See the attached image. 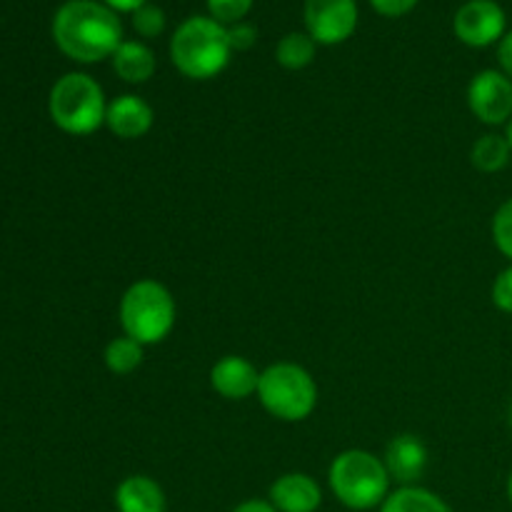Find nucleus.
Returning <instances> with one entry per match:
<instances>
[{"label": "nucleus", "mask_w": 512, "mask_h": 512, "mask_svg": "<svg viewBox=\"0 0 512 512\" xmlns=\"http://www.w3.org/2000/svg\"><path fill=\"white\" fill-rule=\"evenodd\" d=\"M53 38L68 58L100 63L113 58L123 43V25L115 10L98 0H68L53 18Z\"/></svg>", "instance_id": "nucleus-1"}, {"label": "nucleus", "mask_w": 512, "mask_h": 512, "mask_svg": "<svg viewBox=\"0 0 512 512\" xmlns=\"http://www.w3.org/2000/svg\"><path fill=\"white\" fill-rule=\"evenodd\" d=\"M230 55L228 28L210 15H193L170 38V60L185 78H215L230 63Z\"/></svg>", "instance_id": "nucleus-2"}, {"label": "nucleus", "mask_w": 512, "mask_h": 512, "mask_svg": "<svg viewBox=\"0 0 512 512\" xmlns=\"http://www.w3.org/2000/svg\"><path fill=\"white\" fill-rule=\"evenodd\" d=\"M330 490L350 510H373L385 503L390 488L388 468L368 450H345L328 473Z\"/></svg>", "instance_id": "nucleus-3"}, {"label": "nucleus", "mask_w": 512, "mask_h": 512, "mask_svg": "<svg viewBox=\"0 0 512 512\" xmlns=\"http://www.w3.org/2000/svg\"><path fill=\"white\" fill-rule=\"evenodd\" d=\"M120 325L140 345L163 343L175 328V300L158 280H138L120 298Z\"/></svg>", "instance_id": "nucleus-4"}, {"label": "nucleus", "mask_w": 512, "mask_h": 512, "mask_svg": "<svg viewBox=\"0 0 512 512\" xmlns=\"http://www.w3.org/2000/svg\"><path fill=\"white\" fill-rule=\"evenodd\" d=\"M50 118L70 135H90L105 123L108 103L98 80L85 73H68L50 90Z\"/></svg>", "instance_id": "nucleus-5"}, {"label": "nucleus", "mask_w": 512, "mask_h": 512, "mask_svg": "<svg viewBox=\"0 0 512 512\" xmlns=\"http://www.w3.org/2000/svg\"><path fill=\"white\" fill-rule=\"evenodd\" d=\"M258 398L273 418L300 423L318 405V385L313 375L295 363H275L260 373Z\"/></svg>", "instance_id": "nucleus-6"}, {"label": "nucleus", "mask_w": 512, "mask_h": 512, "mask_svg": "<svg viewBox=\"0 0 512 512\" xmlns=\"http://www.w3.org/2000/svg\"><path fill=\"white\" fill-rule=\"evenodd\" d=\"M305 25L315 43H345L358 28V5L355 0H305Z\"/></svg>", "instance_id": "nucleus-7"}, {"label": "nucleus", "mask_w": 512, "mask_h": 512, "mask_svg": "<svg viewBox=\"0 0 512 512\" xmlns=\"http://www.w3.org/2000/svg\"><path fill=\"white\" fill-rule=\"evenodd\" d=\"M468 105L485 125H503L512 120V80L503 70H483L470 80Z\"/></svg>", "instance_id": "nucleus-8"}, {"label": "nucleus", "mask_w": 512, "mask_h": 512, "mask_svg": "<svg viewBox=\"0 0 512 512\" xmlns=\"http://www.w3.org/2000/svg\"><path fill=\"white\" fill-rule=\"evenodd\" d=\"M505 25V10L495 0H468L453 20L455 35L470 48H488L503 40Z\"/></svg>", "instance_id": "nucleus-9"}, {"label": "nucleus", "mask_w": 512, "mask_h": 512, "mask_svg": "<svg viewBox=\"0 0 512 512\" xmlns=\"http://www.w3.org/2000/svg\"><path fill=\"white\" fill-rule=\"evenodd\" d=\"M260 373L248 358L240 355H225L210 370V385L225 400H245L258 393Z\"/></svg>", "instance_id": "nucleus-10"}, {"label": "nucleus", "mask_w": 512, "mask_h": 512, "mask_svg": "<svg viewBox=\"0 0 512 512\" xmlns=\"http://www.w3.org/2000/svg\"><path fill=\"white\" fill-rule=\"evenodd\" d=\"M385 468L390 480H398L403 488L418 483L428 468V448L418 435H398L385 450Z\"/></svg>", "instance_id": "nucleus-11"}, {"label": "nucleus", "mask_w": 512, "mask_h": 512, "mask_svg": "<svg viewBox=\"0 0 512 512\" xmlns=\"http://www.w3.org/2000/svg\"><path fill=\"white\" fill-rule=\"evenodd\" d=\"M153 108L145 103L138 95H120L108 105V115H105V125L110 133L118 135L123 140H138L150 133L153 128Z\"/></svg>", "instance_id": "nucleus-12"}, {"label": "nucleus", "mask_w": 512, "mask_h": 512, "mask_svg": "<svg viewBox=\"0 0 512 512\" xmlns=\"http://www.w3.org/2000/svg\"><path fill=\"white\" fill-rule=\"evenodd\" d=\"M320 503V485L305 473H288L270 485V505L278 512H315Z\"/></svg>", "instance_id": "nucleus-13"}, {"label": "nucleus", "mask_w": 512, "mask_h": 512, "mask_svg": "<svg viewBox=\"0 0 512 512\" xmlns=\"http://www.w3.org/2000/svg\"><path fill=\"white\" fill-rule=\"evenodd\" d=\"M115 508L118 512H165V493L153 478L130 475L115 490Z\"/></svg>", "instance_id": "nucleus-14"}, {"label": "nucleus", "mask_w": 512, "mask_h": 512, "mask_svg": "<svg viewBox=\"0 0 512 512\" xmlns=\"http://www.w3.org/2000/svg\"><path fill=\"white\" fill-rule=\"evenodd\" d=\"M155 68H158L155 53L138 40H123L113 53V70L125 83H145L153 78Z\"/></svg>", "instance_id": "nucleus-15"}, {"label": "nucleus", "mask_w": 512, "mask_h": 512, "mask_svg": "<svg viewBox=\"0 0 512 512\" xmlns=\"http://www.w3.org/2000/svg\"><path fill=\"white\" fill-rule=\"evenodd\" d=\"M380 512H453L450 505L445 503L440 495L430 493L425 488H400L395 493H390L385 498V503L380 505Z\"/></svg>", "instance_id": "nucleus-16"}, {"label": "nucleus", "mask_w": 512, "mask_h": 512, "mask_svg": "<svg viewBox=\"0 0 512 512\" xmlns=\"http://www.w3.org/2000/svg\"><path fill=\"white\" fill-rule=\"evenodd\" d=\"M512 148L505 135L488 133L483 138L475 140L473 150H470V163L480 170V173H498L510 163Z\"/></svg>", "instance_id": "nucleus-17"}, {"label": "nucleus", "mask_w": 512, "mask_h": 512, "mask_svg": "<svg viewBox=\"0 0 512 512\" xmlns=\"http://www.w3.org/2000/svg\"><path fill=\"white\" fill-rule=\"evenodd\" d=\"M315 40L308 33H288L280 38L275 48V58L285 70H303L315 58Z\"/></svg>", "instance_id": "nucleus-18"}, {"label": "nucleus", "mask_w": 512, "mask_h": 512, "mask_svg": "<svg viewBox=\"0 0 512 512\" xmlns=\"http://www.w3.org/2000/svg\"><path fill=\"white\" fill-rule=\"evenodd\" d=\"M140 363H143V345L128 335L110 340L108 348H105V365H108L110 373L130 375L140 368Z\"/></svg>", "instance_id": "nucleus-19"}, {"label": "nucleus", "mask_w": 512, "mask_h": 512, "mask_svg": "<svg viewBox=\"0 0 512 512\" xmlns=\"http://www.w3.org/2000/svg\"><path fill=\"white\" fill-rule=\"evenodd\" d=\"M253 8V0H208L210 18L218 20L220 25H235L243 23L245 15Z\"/></svg>", "instance_id": "nucleus-20"}, {"label": "nucleus", "mask_w": 512, "mask_h": 512, "mask_svg": "<svg viewBox=\"0 0 512 512\" xmlns=\"http://www.w3.org/2000/svg\"><path fill=\"white\" fill-rule=\"evenodd\" d=\"M493 240L500 253L512 260V198L505 200L493 215Z\"/></svg>", "instance_id": "nucleus-21"}, {"label": "nucleus", "mask_w": 512, "mask_h": 512, "mask_svg": "<svg viewBox=\"0 0 512 512\" xmlns=\"http://www.w3.org/2000/svg\"><path fill=\"white\" fill-rule=\"evenodd\" d=\"M133 28L138 30L143 38H158L165 30V13L158 5L145 3L143 8H138L133 13Z\"/></svg>", "instance_id": "nucleus-22"}, {"label": "nucleus", "mask_w": 512, "mask_h": 512, "mask_svg": "<svg viewBox=\"0 0 512 512\" xmlns=\"http://www.w3.org/2000/svg\"><path fill=\"white\" fill-rule=\"evenodd\" d=\"M493 303H495V308H498V310H503V313L512 315V265H510V268H505L503 273L495 278Z\"/></svg>", "instance_id": "nucleus-23"}, {"label": "nucleus", "mask_w": 512, "mask_h": 512, "mask_svg": "<svg viewBox=\"0 0 512 512\" xmlns=\"http://www.w3.org/2000/svg\"><path fill=\"white\" fill-rule=\"evenodd\" d=\"M228 40H230V48H233V53L235 50H238V53H243V50H250L255 45V40H258V30L248 23L228 25Z\"/></svg>", "instance_id": "nucleus-24"}, {"label": "nucleus", "mask_w": 512, "mask_h": 512, "mask_svg": "<svg viewBox=\"0 0 512 512\" xmlns=\"http://www.w3.org/2000/svg\"><path fill=\"white\" fill-rule=\"evenodd\" d=\"M370 5L385 18H400V15L410 13L418 5V0H370Z\"/></svg>", "instance_id": "nucleus-25"}, {"label": "nucleus", "mask_w": 512, "mask_h": 512, "mask_svg": "<svg viewBox=\"0 0 512 512\" xmlns=\"http://www.w3.org/2000/svg\"><path fill=\"white\" fill-rule=\"evenodd\" d=\"M498 60H500V68H503V73L512 80V30L510 33H505L503 40H500Z\"/></svg>", "instance_id": "nucleus-26"}, {"label": "nucleus", "mask_w": 512, "mask_h": 512, "mask_svg": "<svg viewBox=\"0 0 512 512\" xmlns=\"http://www.w3.org/2000/svg\"><path fill=\"white\" fill-rule=\"evenodd\" d=\"M105 5H108L110 10H115V13H135L138 8H143L148 0H103Z\"/></svg>", "instance_id": "nucleus-27"}, {"label": "nucleus", "mask_w": 512, "mask_h": 512, "mask_svg": "<svg viewBox=\"0 0 512 512\" xmlns=\"http://www.w3.org/2000/svg\"><path fill=\"white\" fill-rule=\"evenodd\" d=\"M233 512H278L270 505V500H245Z\"/></svg>", "instance_id": "nucleus-28"}, {"label": "nucleus", "mask_w": 512, "mask_h": 512, "mask_svg": "<svg viewBox=\"0 0 512 512\" xmlns=\"http://www.w3.org/2000/svg\"><path fill=\"white\" fill-rule=\"evenodd\" d=\"M505 138H508V143H510V148H512V120L508 123V135H505Z\"/></svg>", "instance_id": "nucleus-29"}, {"label": "nucleus", "mask_w": 512, "mask_h": 512, "mask_svg": "<svg viewBox=\"0 0 512 512\" xmlns=\"http://www.w3.org/2000/svg\"><path fill=\"white\" fill-rule=\"evenodd\" d=\"M508 498H510V503H512V473H510V478H508Z\"/></svg>", "instance_id": "nucleus-30"}, {"label": "nucleus", "mask_w": 512, "mask_h": 512, "mask_svg": "<svg viewBox=\"0 0 512 512\" xmlns=\"http://www.w3.org/2000/svg\"><path fill=\"white\" fill-rule=\"evenodd\" d=\"M510 423H512V408H510Z\"/></svg>", "instance_id": "nucleus-31"}]
</instances>
